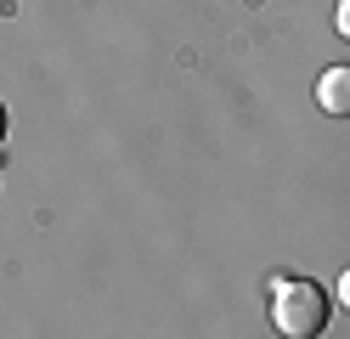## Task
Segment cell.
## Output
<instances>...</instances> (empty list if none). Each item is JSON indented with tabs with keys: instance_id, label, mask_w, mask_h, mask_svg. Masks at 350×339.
I'll return each instance as SVG.
<instances>
[{
	"instance_id": "7a4b0ae2",
	"label": "cell",
	"mask_w": 350,
	"mask_h": 339,
	"mask_svg": "<svg viewBox=\"0 0 350 339\" xmlns=\"http://www.w3.org/2000/svg\"><path fill=\"white\" fill-rule=\"evenodd\" d=\"M317 102H322L327 119H350V62L327 68V74L317 79Z\"/></svg>"
},
{
	"instance_id": "5b68a950",
	"label": "cell",
	"mask_w": 350,
	"mask_h": 339,
	"mask_svg": "<svg viewBox=\"0 0 350 339\" xmlns=\"http://www.w3.org/2000/svg\"><path fill=\"white\" fill-rule=\"evenodd\" d=\"M0 142H6V108H0Z\"/></svg>"
},
{
	"instance_id": "6da1fadb",
	"label": "cell",
	"mask_w": 350,
	"mask_h": 339,
	"mask_svg": "<svg viewBox=\"0 0 350 339\" xmlns=\"http://www.w3.org/2000/svg\"><path fill=\"white\" fill-rule=\"evenodd\" d=\"M271 323L288 339H317L327 328V294L305 277H277L271 288Z\"/></svg>"
},
{
	"instance_id": "277c9868",
	"label": "cell",
	"mask_w": 350,
	"mask_h": 339,
	"mask_svg": "<svg viewBox=\"0 0 350 339\" xmlns=\"http://www.w3.org/2000/svg\"><path fill=\"white\" fill-rule=\"evenodd\" d=\"M339 305H345V311H350V266H345V271H339Z\"/></svg>"
},
{
	"instance_id": "3957f363",
	"label": "cell",
	"mask_w": 350,
	"mask_h": 339,
	"mask_svg": "<svg viewBox=\"0 0 350 339\" xmlns=\"http://www.w3.org/2000/svg\"><path fill=\"white\" fill-rule=\"evenodd\" d=\"M334 29L350 40V0H339V12H334Z\"/></svg>"
}]
</instances>
